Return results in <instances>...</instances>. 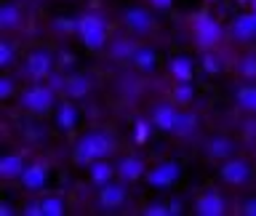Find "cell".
<instances>
[{
  "label": "cell",
  "instance_id": "obj_20",
  "mask_svg": "<svg viewBox=\"0 0 256 216\" xmlns=\"http://www.w3.org/2000/svg\"><path fill=\"white\" fill-rule=\"evenodd\" d=\"M64 91H67L70 99L86 96L88 91H91V78L88 75H72V78H67V83H64Z\"/></svg>",
  "mask_w": 256,
  "mask_h": 216
},
{
  "label": "cell",
  "instance_id": "obj_15",
  "mask_svg": "<svg viewBox=\"0 0 256 216\" xmlns=\"http://www.w3.org/2000/svg\"><path fill=\"white\" fill-rule=\"evenodd\" d=\"M232 35L238 40H254L256 38V11L238 16V19L232 22Z\"/></svg>",
  "mask_w": 256,
  "mask_h": 216
},
{
  "label": "cell",
  "instance_id": "obj_34",
  "mask_svg": "<svg viewBox=\"0 0 256 216\" xmlns=\"http://www.w3.org/2000/svg\"><path fill=\"white\" fill-rule=\"evenodd\" d=\"M0 214H3V216H8V214H11V206H8V203H3V206H0Z\"/></svg>",
  "mask_w": 256,
  "mask_h": 216
},
{
  "label": "cell",
  "instance_id": "obj_10",
  "mask_svg": "<svg viewBox=\"0 0 256 216\" xmlns=\"http://www.w3.org/2000/svg\"><path fill=\"white\" fill-rule=\"evenodd\" d=\"M195 214L198 216H222L224 214V198L219 192L208 190L195 200Z\"/></svg>",
  "mask_w": 256,
  "mask_h": 216
},
{
  "label": "cell",
  "instance_id": "obj_30",
  "mask_svg": "<svg viewBox=\"0 0 256 216\" xmlns=\"http://www.w3.org/2000/svg\"><path fill=\"white\" fill-rule=\"evenodd\" d=\"M14 94V80L11 78H0V99H8Z\"/></svg>",
  "mask_w": 256,
  "mask_h": 216
},
{
  "label": "cell",
  "instance_id": "obj_6",
  "mask_svg": "<svg viewBox=\"0 0 256 216\" xmlns=\"http://www.w3.org/2000/svg\"><path fill=\"white\" fill-rule=\"evenodd\" d=\"M182 176V168L179 163H174V160H166V163H158L155 168H150L147 174H144V179H147L150 187L155 190H163V187H171V184Z\"/></svg>",
  "mask_w": 256,
  "mask_h": 216
},
{
  "label": "cell",
  "instance_id": "obj_31",
  "mask_svg": "<svg viewBox=\"0 0 256 216\" xmlns=\"http://www.w3.org/2000/svg\"><path fill=\"white\" fill-rule=\"evenodd\" d=\"M150 134V123L147 120H136V142H144Z\"/></svg>",
  "mask_w": 256,
  "mask_h": 216
},
{
  "label": "cell",
  "instance_id": "obj_4",
  "mask_svg": "<svg viewBox=\"0 0 256 216\" xmlns=\"http://www.w3.org/2000/svg\"><path fill=\"white\" fill-rule=\"evenodd\" d=\"M192 35H195L198 46L214 48V46L222 40L224 30H222V24H219V22H214L208 14H198L195 19H192Z\"/></svg>",
  "mask_w": 256,
  "mask_h": 216
},
{
  "label": "cell",
  "instance_id": "obj_32",
  "mask_svg": "<svg viewBox=\"0 0 256 216\" xmlns=\"http://www.w3.org/2000/svg\"><path fill=\"white\" fill-rule=\"evenodd\" d=\"M243 214H246V216H256V198L246 200V206H243Z\"/></svg>",
  "mask_w": 256,
  "mask_h": 216
},
{
  "label": "cell",
  "instance_id": "obj_19",
  "mask_svg": "<svg viewBox=\"0 0 256 216\" xmlns=\"http://www.w3.org/2000/svg\"><path fill=\"white\" fill-rule=\"evenodd\" d=\"M115 174H118V168H112L110 163H104V160H96V163L88 166V176H91V182L96 187H104Z\"/></svg>",
  "mask_w": 256,
  "mask_h": 216
},
{
  "label": "cell",
  "instance_id": "obj_13",
  "mask_svg": "<svg viewBox=\"0 0 256 216\" xmlns=\"http://www.w3.org/2000/svg\"><path fill=\"white\" fill-rule=\"evenodd\" d=\"M123 22H126V27L136 32V35H144V32H150L152 30V16L147 11H142V8H128V11L123 14Z\"/></svg>",
  "mask_w": 256,
  "mask_h": 216
},
{
  "label": "cell",
  "instance_id": "obj_9",
  "mask_svg": "<svg viewBox=\"0 0 256 216\" xmlns=\"http://www.w3.org/2000/svg\"><path fill=\"white\" fill-rule=\"evenodd\" d=\"M222 179L227 182V184H235V187H240V184H246L248 179H251V166L246 163V160H227V163L222 166Z\"/></svg>",
  "mask_w": 256,
  "mask_h": 216
},
{
  "label": "cell",
  "instance_id": "obj_29",
  "mask_svg": "<svg viewBox=\"0 0 256 216\" xmlns=\"http://www.w3.org/2000/svg\"><path fill=\"white\" fill-rule=\"evenodd\" d=\"M240 75L243 78H256V56H246L240 62Z\"/></svg>",
  "mask_w": 256,
  "mask_h": 216
},
{
  "label": "cell",
  "instance_id": "obj_27",
  "mask_svg": "<svg viewBox=\"0 0 256 216\" xmlns=\"http://www.w3.org/2000/svg\"><path fill=\"white\" fill-rule=\"evenodd\" d=\"M192 99V83H176V91H174V102L176 104H184Z\"/></svg>",
  "mask_w": 256,
  "mask_h": 216
},
{
  "label": "cell",
  "instance_id": "obj_25",
  "mask_svg": "<svg viewBox=\"0 0 256 216\" xmlns=\"http://www.w3.org/2000/svg\"><path fill=\"white\" fill-rule=\"evenodd\" d=\"M147 216H171V214H179V203H171V206H163V203H152L144 208Z\"/></svg>",
  "mask_w": 256,
  "mask_h": 216
},
{
  "label": "cell",
  "instance_id": "obj_18",
  "mask_svg": "<svg viewBox=\"0 0 256 216\" xmlns=\"http://www.w3.org/2000/svg\"><path fill=\"white\" fill-rule=\"evenodd\" d=\"M131 64L136 70H142V72H152L155 64H158V54L152 51V48H147V46H139L134 51V56H131Z\"/></svg>",
  "mask_w": 256,
  "mask_h": 216
},
{
  "label": "cell",
  "instance_id": "obj_2",
  "mask_svg": "<svg viewBox=\"0 0 256 216\" xmlns=\"http://www.w3.org/2000/svg\"><path fill=\"white\" fill-rule=\"evenodd\" d=\"M115 150L112 144V136L104 134V131H88L78 139L75 144V160L80 166H91L96 160H104L110 152Z\"/></svg>",
  "mask_w": 256,
  "mask_h": 216
},
{
  "label": "cell",
  "instance_id": "obj_24",
  "mask_svg": "<svg viewBox=\"0 0 256 216\" xmlns=\"http://www.w3.org/2000/svg\"><path fill=\"white\" fill-rule=\"evenodd\" d=\"M238 104L248 112H254L256 115V86H243L238 91Z\"/></svg>",
  "mask_w": 256,
  "mask_h": 216
},
{
  "label": "cell",
  "instance_id": "obj_21",
  "mask_svg": "<svg viewBox=\"0 0 256 216\" xmlns=\"http://www.w3.org/2000/svg\"><path fill=\"white\" fill-rule=\"evenodd\" d=\"M16 27H22V11L16 6H3L0 8V30L8 32Z\"/></svg>",
  "mask_w": 256,
  "mask_h": 216
},
{
  "label": "cell",
  "instance_id": "obj_7",
  "mask_svg": "<svg viewBox=\"0 0 256 216\" xmlns=\"http://www.w3.org/2000/svg\"><path fill=\"white\" fill-rule=\"evenodd\" d=\"M128 200V190L123 179L120 182H107L104 187H99V206L104 211H118V208H123Z\"/></svg>",
  "mask_w": 256,
  "mask_h": 216
},
{
  "label": "cell",
  "instance_id": "obj_14",
  "mask_svg": "<svg viewBox=\"0 0 256 216\" xmlns=\"http://www.w3.org/2000/svg\"><path fill=\"white\" fill-rule=\"evenodd\" d=\"M24 168H27V163H24L22 155H6L3 160H0V179H3V182L22 179Z\"/></svg>",
  "mask_w": 256,
  "mask_h": 216
},
{
  "label": "cell",
  "instance_id": "obj_3",
  "mask_svg": "<svg viewBox=\"0 0 256 216\" xmlns=\"http://www.w3.org/2000/svg\"><path fill=\"white\" fill-rule=\"evenodd\" d=\"M75 32L80 38V43L91 51H99V48L107 46V22L99 14H83L75 19Z\"/></svg>",
  "mask_w": 256,
  "mask_h": 216
},
{
  "label": "cell",
  "instance_id": "obj_26",
  "mask_svg": "<svg viewBox=\"0 0 256 216\" xmlns=\"http://www.w3.org/2000/svg\"><path fill=\"white\" fill-rule=\"evenodd\" d=\"M134 51H136V46H131L128 40H120V43L112 46V56H115V59H131Z\"/></svg>",
  "mask_w": 256,
  "mask_h": 216
},
{
  "label": "cell",
  "instance_id": "obj_22",
  "mask_svg": "<svg viewBox=\"0 0 256 216\" xmlns=\"http://www.w3.org/2000/svg\"><path fill=\"white\" fill-rule=\"evenodd\" d=\"M56 123H59V128H64V131H70V128L78 123V110H75V104H72V102L59 104V112H56Z\"/></svg>",
  "mask_w": 256,
  "mask_h": 216
},
{
  "label": "cell",
  "instance_id": "obj_28",
  "mask_svg": "<svg viewBox=\"0 0 256 216\" xmlns=\"http://www.w3.org/2000/svg\"><path fill=\"white\" fill-rule=\"evenodd\" d=\"M14 64V46L8 40H0V67H11Z\"/></svg>",
  "mask_w": 256,
  "mask_h": 216
},
{
  "label": "cell",
  "instance_id": "obj_12",
  "mask_svg": "<svg viewBox=\"0 0 256 216\" xmlns=\"http://www.w3.org/2000/svg\"><path fill=\"white\" fill-rule=\"evenodd\" d=\"M147 174V166H144V160L142 158H136V155H131V158H123L118 163V176L123 182H136V179H142V176Z\"/></svg>",
  "mask_w": 256,
  "mask_h": 216
},
{
  "label": "cell",
  "instance_id": "obj_33",
  "mask_svg": "<svg viewBox=\"0 0 256 216\" xmlns=\"http://www.w3.org/2000/svg\"><path fill=\"white\" fill-rule=\"evenodd\" d=\"M150 3L155 6V8H160V11H163V8H168V6L174 3V0H150Z\"/></svg>",
  "mask_w": 256,
  "mask_h": 216
},
{
  "label": "cell",
  "instance_id": "obj_8",
  "mask_svg": "<svg viewBox=\"0 0 256 216\" xmlns=\"http://www.w3.org/2000/svg\"><path fill=\"white\" fill-rule=\"evenodd\" d=\"M54 70V56L51 51H32L27 56V62H24V72L32 78V80H43L51 75Z\"/></svg>",
  "mask_w": 256,
  "mask_h": 216
},
{
  "label": "cell",
  "instance_id": "obj_17",
  "mask_svg": "<svg viewBox=\"0 0 256 216\" xmlns=\"http://www.w3.org/2000/svg\"><path fill=\"white\" fill-rule=\"evenodd\" d=\"M206 152L211 158H216V160H230V155L235 152V142L227 139V136H214V139L208 142Z\"/></svg>",
  "mask_w": 256,
  "mask_h": 216
},
{
  "label": "cell",
  "instance_id": "obj_5",
  "mask_svg": "<svg viewBox=\"0 0 256 216\" xmlns=\"http://www.w3.org/2000/svg\"><path fill=\"white\" fill-rule=\"evenodd\" d=\"M22 107L30 110V112H46L54 107V91L48 86H30L27 91L22 94Z\"/></svg>",
  "mask_w": 256,
  "mask_h": 216
},
{
  "label": "cell",
  "instance_id": "obj_1",
  "mask_svg": "<svg viewBox=\"0 0 256 216\" xmlns=\"http://www.w3.org/2000/svg\"><path fill=\"white\" fill-rule=\"evenodd\" d=\"M152 126L160 128V131L187 136L195 131L198 118L190 115V112H182L176 104H155V110H152Z\"/></svg>",
  "mask_w": 256,
  "mask_h": 216
},
{
  "label": "cell",
  "instance_id": "obj_23",
  "mask_svg": "<svg viewBox=\"0 0 256 216\" xmlns=\"http://www.w3.org/2000/svg\"><path fill=\"white\" fill-rule=\"evenodd\" d=\"M40 203H43V216H62L67 211V203H64L62 195H48Z\"/></svg>",
  "mask_w": 256,
  "mask_h": 216
},
{
  "label": "cell",
  "instance_id": "obj_11",
  "mask_svg": "<svg viewBox=\"0 0 256 216\" xmlns=\"http://www.w3.org/2000/svg\"><path fill=\"white\" fill-rule=\"evenodd\" d=\"M46 182H48V166L46 163H30L27 168H24V174H22V184L27 187L30 192H35V190H43L46 187Z\"/></svg>",
  "mask_w": 256,
  "mask_h": 216
},
{
  "label": "cell",
  "instance_id": "obj_16",
  "mask_svg": "<svg viewBox=\"0 0 256 216\" xmlns=\"http://www.w3.org/2000/svg\"><path fill=\"white\" fill-rule=\"evenodd\" d=\"M168 72L176 83H192V59L190 56H174L168 62Z\"/></svg>",
  "mask_w": 256,
  "mask_h": 216
}]
</instances>
